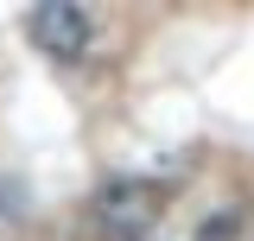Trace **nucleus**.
<instances>
[{"instance_id": "1", "label": "nucleus", "mask_w": 254, "mask_h": 241, "mask_svg": "<svg viewBox=\"0 0 254 241\" xmlns=\"http://www.w3.org/2000/svg\"><path fill=\"white\" fill-rule=\"evenodd\" d=\"M26 38H32V51H45L51 63H83L89 45H95V19L76 0H38L26 13Z\"/></svg>"}, {"instance_id": "2", "label": "nucleus", "mask_w": 254, "mask_h": 241, "mask_svg": "<svg viewBox=\"0 0 254 241\" xmlns=\"http://www.w3.org/2000/svg\"><path fill=\"white\" fill-rule=\"evenodd\" d=\"M159 216H165V190L153 178H108L95 190V222L121 241H146V229Z\"/></svg>"}, {"instance_id": "3", "label": "nucleus", "mask_w": 254, "mask_h": 241, "mask_svg": "<svg viewBox=\"0 0 254 241\" xmlns=\"http://www.w3.org/2000/svg\"><path fill=\"white\" fill-rule=\"evenodd\" d=\"M197 241H242V216H235V210L203 216V222H197Z\"/></svg>"}]
</instances>
